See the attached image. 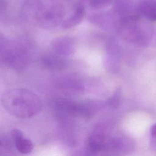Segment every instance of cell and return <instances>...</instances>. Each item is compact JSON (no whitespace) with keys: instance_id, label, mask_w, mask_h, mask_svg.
Instances as JSON below:
<instances>
[{"instance_id":"15","label":"cell","mask_w":156,"mask_h":156,"mask_svg":"<svg viewBox=\"0 0 156 156\" xmlns=\"http://www.w3.org/2000/svg\"><path fill=\"white\" fill-rule=\"evenodd\" d=\"M60 83L62 87L65 88H69L72 90H80L83 88L82 83L77 80H75L73 77H66L63 78L60 80Z\"/></svg>"},{"instance_id":"8","label":"cell","mask_w":156,"mask_h":156,"mask_svg":"<svg viewBox=\"0 0 156 156\" xmlns=\"http://www.w3.org/2000/svg\"><path fill=\"white\" fill-rule=\"evenodd\" d=\"M108 134L102 130L93 132L87 141V151L92 154L104 153Z\"/></svg>"},{"instance_id":"10","label":"cell","mask_w":156,"mask_h":156,"mask_svg":"<svg viewBox=\"0 0 156 156\" xmlns=\"http://www.w3.org/2000/svg\"><path fill=\"white\" fill-rule=\"evenodd\" d=\"M41 64L48 69L60 71L67 67L68 62L64 57L56 54H49L43 55L40 59Z\"/></svg>"},{"instance_id":"1","label":"cell","mask_w":156,"mask_h":156,"mask_svg":"<svg viewBox=\"0 0 156 156\" xmlns=\"http://www.w3.org/2000/svg\"><path fill=\"white\" fill-rule=\"evenodd\" d=\"M1 103L9 114L22 119L38 114L43 108L40 97L33 91L24 88L6 90L2 95Z\"/></svg>"},{"instance_id":"6","label":"cell","mask_w":156,"mask_h":156,"mask_svg":"<svg viewBox=\"0 0 156 156\" xmlns=\"http://www.w3.org/2000/svg\"><path fill=\"white\" fill-rule=\"evenodd\" d=\"M131 147L132 141L126 136L108 133L104 152L112 155L121 154L129 151Z\"/></svg>"},{"instance_id":"12","label":"cell","mask_w":156,"mask_h":156,"mask_svg":"<svg viewBox=\"0 0 156 156\" xmlns=\"http://www.w3.org/2000/svg\"><path fill=\"white\" fill-rule=\"evenodd\" d=\"M10 135L16 150L21 154H29L33 149L32 141L24 138L23 132L18 129L12 130Z\"/></svg>"},{"instance_id":"3","label":"cell","mask_w":156,"mask_h":156,"mask_svg":"<svg viewBox=\"0 0 156 156\" xmlns=\"http://www.w3.org/2000/svg\"><path fill=\"white\" fill-rule=\"evenodd\" d=\"M102 107L100 102L93 101L76 102L65 99H58L55 108L62 115L71 117H92Z\"/></svg>"},{"instance_id":"17","label":"cell","mask_w":156,"mask_h":156,"mask_svg":"<svg viewBox=\"0 0 156 156\" xmlns=\"http://www.w3.org/2000/svg\"><path fill=\"white\" fill-rule=\"evenodd\" d=\"M1 145H0V151L1 152H5L10 149L11 148V141L9 137L6 135L1 136Z\"/></svg>"},{"instance_id":"9","label":"cell","mask_w":156,"mask_h":156,"mask_svg":"<svg viewBox=\"0 0 156 156\" xmlns=\"http://www.w3.org/2000/svg\"><path fill=\"white\" fill-rule=\"evenodd\" d=\"M119 49L114 39L108 40L106 46L104 65L105 68L112 73H116L119 66Z\"/></svg>"},{"instance_id":"14","label":"cell","mask_w":156,"mask_h":156,"mask_svg":"<svg viewBox=\"0 0 156 156\" xmlns=\"http://www.w3.org/2000/svg\"><path fill=\"white\" fill-rule=\"evenodd\" d=\"M121 96V89L118 87L116 89L113 93L106 100V101L105 102V105L111 108H116L120 104Z\"/></svg>"},{"instance_id":"5","label":"cell","mask_w":156,"mask_h":156,"mask_svg":"<svg viewBox=\"0 0 156 156\" xmlns=\"http://www.w3.org/2000/svg\"><path fill=\"white\" fill-rule=\"evenodd\" d=\"M88 20L93 25L107 31L118 29L121 23V18L113 9L91 14Z\"/></svg>"},{"instance_id":"19","label":"cell","mask_w":156,"mask_h":156,"mask_svg":"<svg viewBox=\"0 0 156 156\" xmlns=\"http://www.w3.org/2000/svg\"><path fill=\"white\" fill-rule=\"evenodd\" d=\"M51 1H52V2H60V3H61V2L69 1L70 0H51Z\"/></svg>"},{"instance_id":"2","label":"cell","mask_w":156,"mask_h":156,"mask_svg":"<svg viewBox=\"0 0 156 156\" xmlns=\"http://www.w3.org/2000/svg\"><path fill=\"white\" fill-rule=\"evenodd\" d=\"M0 57L2 63L5 66L16 70H21L28 64L30 54L27 47L23 43L10 40L1 34Z\"/></svg>"},{"instance_id":"11","label":"cell","mask_w":156,"mask_h":156,"mask_svg":"<svg viewBox=\"0 0 156 156\" xmlns=\"http://www.w3.org/2000/svg\"><path fill=\"white\" fill-rule=\"evenodd\" d=\"M85 16V7L81 4L75 5L68 16L65 18L61 24L62 28L69 29L79 24Z\"/></svg>"},{"instance_id":"7","label":"cell","mask_w":156,"mask_h":156,"mask_svg":"<svg viewBox=\"0 0 156 156\" xmlns=\"http://www.w3.org/2000/svg\"><path fill=\"white\" fill-rule=\"evenodd\" d=\"M53 53L67 57L72 55L75 50L76 43L74 38L69 36H62L54 38L50 44Z\"/></svg>"},{"instance_id":"18","label":"cell","mask_w":156,"mask_h":156,"mask_svg":"<svg viewBox=\"0 0 156 156\" xmlns=\"http://www.w3.org/2000/svg\"><path fill=\"white\" fill-rule=\"evenodd\" d=\"M151 133L153 136L156 137V124L152 126L151 129Z\"/></svg>"},{"instance_id":"13","label":"cell","mask_w":156,"mask_h":156,"mask_svg":"<svg viewBox=\"0 0 156 156\" xmlns=\"http://www.w3.org/2000/svg\"><path fill=\"white\" fill-rule=\"evenodd\" d=\"M138 13L151 21H156V1L143 0L138 5Z\"/></svg>"},{"instance_id":"4","label":"cell","mask_w":156,"mask_h":156,"mask_svg":"<svg viewBox=\"0 0 156 156\" xmlns=\"http://www.w3.org/2000/svg\"><path fill=\"white\" fill-rule=\"evenodd\" d=\"M65 16V10L62 4L54 2L43 5L36 16L34 22L43 29H52L61 24Z\"/></svg>"},{"instance_id":"16","label":"cell","mask_w":156,"mask_h":156,"mask_svg":"<svg viewBox=\"0 0 156 156\" xmlns=\"http://www.w3.org/2000/svg\"><path fill=\"white\" fill-rule=\"evenodd\" d=\"M88 5L92 9L100 10L108 7L113 0H85Z\"/></svg>"}]
</instances>
